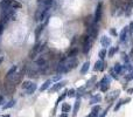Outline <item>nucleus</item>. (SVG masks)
Listing matches in <instances>:
<instances>
[{
	"instance_id": "nucleus-32",
	"label": "nucleus",
	"mask_w": 133,
	"mask_h": 117,
	"mask_svg": "<svg viewBox=\"0 0 133 117\" xmlns=\"http://www.w3.org/2000/svg\"><path fill=\"white\" fill-rule=\"evenodd\" d=\"M123 104H124V100H120V101H119V102L116 104V107H114V111H118L119 108H120Z\"/></svg>"
},
{
	"instance_id": "nucleus-49",
	"label": "nucleus",
	"mask_w": 133,
	"mask_h": 117,
	"mask_svg": "<svg viewBox=\"0 0 133 117\" xmlns=\"http://www.w3.org/2000/svg\"><path fill=\"white\" fill-rule=\"evenodd\" d=\"M4 117H11V116H9V115H6V116H4Z\"/></svg>"
},
{
	"instance_id": "nucleus-50",
	"label": "nucleus",
	"mask_w": 133,
	"mask_h": 117,
	"mask_svg": "<svg viewBox=\"0 0 133 117\" xmlns=\"http://www.w3.org/2000/svg\"><path fill=\"white\" fill-rule=\"evenodd\" d=\"M86 117H91V115H89V116H86Z\"/></svg>"
},
{
	"instance_id": "nucleus-26",
	"label": "nucleus",
	"mask_w": 133,
	"mask_h": 117,
	"mask_svg": "<svg viewBox=\"0 0 133 117\" xmlns=\"http://www.w3.org/2000/svg\"><path fill=\"white\" fill-rule=\"evenodd\" d=\"M14 104H15V101H14V100H11L8 103H7V104H4V105H2V109H4V110L9 109V108H12Z\"/></svg>"
},
{
	"instance_id": "nucleus-23",
	"label": "nucleus",
	"mask_w": 133,
	"mask_h": 117,
	"mask_svg": "<svg viewBox=\"0 0 133 117\" xmlns=\"http://www.w3.org/2000/svg\"><path fill=\"white\" fill-rule=\"evenodd\" d=\"M70 109H71L70 104H68V103H62V107H61V110H62V112H69Z\"/></svg>"
},
{
	"instance_id": "nucleus-14",
	"label": "nucleus",
	"mask_w": 133,
	"mask_h": 117,
	"mask_svg": "<svg viewBox=\"0 0 133 117\" xmlns=\"http://www.w3.org/2000/svg\"><path fill=\"white\" fill-rule=\"evenodd\" d=\"M84 23H85V26L90 27L91 25H93V23H95V18H92L91 15L85 16V19H84Z\"/></svg>"
},
{
	"instance_id": "nucleus-5",
	"label": "nucleus",
	"mask_w": 133,
	"mask_h": 117,
	"mask_svg": "<svg viewBox=\"0 0 133 117\" xmlns=\"http://www.w3.org/2000/svg\"><path fill=\"white\" fill-rule=\"evenodd\" d=\"M65 62H67L68 66H69L70 69H75V68L78 66V60H77L76 57H68Z\"/></svg>"
},
{
	"instance_id": "nucleus-38",
	"label": "nucleus",
	"mask_w": 133,
	"mask_h": 117,
	"mask_svg": "<svg viewBox=\"0 0 133 117\" xmlns=\"http://www.w3.org/2000/svg\"><path fill=\"white\" fill-rule=\"evenodd\" d=\"M95 81H96V76H93L92 79H91V80H89V81L86 82V87H89V86H90V84H92Z\"/></svg>"
},
{
	"instance_id": "nucleus-1",
	"label": "nucleus",
	"mask_w": 133,
	"mask_h": 117,
	"mask_svg": "<svg viewBox=\"0 0 133 117\" xmlns=\"http://www.w3.org/2000/svg\"><path fill=\"white\" fill-rule=\"evenodd\" d=\"M82 42H83V44H82V53L83 54H88L89 50H90L91 48V42H90V35H84V36H82Z\"/></svg>"
},
{
	"instance_id": "nucleus-8",
	"label": "nucleus",
	"mask_w": 133,
	"mask_h": 117,
	"mask_svg": "<svg viewBox=\"0 0 133 117\" xmlns=\"http://www.w3.org/2000/svg\"><path fill=\"white\" fill-rule=\"evenodd\" d=\"M16 70H18V67H16V66H13V67H12L11 69L7 72V74H6V81H9V80H11L12 77L15 75Z\"/></svg>"
},
{
	"instance_id": "nucleus-13",
	"label": "nucleus",
	"mask_w": 133,
	"mask_h": 117,
	"mask_svg": "<svg viewBox=\"0 0 133 117\" xmlns=\"http://www.w3.org/2000/svg\"><path fill=\"white\" fill-rule=\"evenodd\" d=\"M35 63H36V66L39 68H41V67H43V66L47 64V61H46V58H44L43 56H41V57H39V58L35 60Z\"/></svg>"
},
{
	"instance_id": "nucleus-34",
	"label": "nucleus",
	"mask_w": 133,
	"mask_h": 117,
	"mask_svg": "<svg viewBox=\"0 0 133 117\" xmlns=\"http://www.w3.org/2000/svg\"><path fill=\"white\" fill-rule=\"evenodd\" d=\"M126 81H131V80H133V72H130L127 75L125 76Z\"/></svg>"
},
{
	"instance_id": "nucleus-37",
	"label": "nucleus",
	"mask_w": 133,
	"mask_h": 117,
	"mask_svg": "<svg viewBox=\"0 0 133 117\" xmlns=\"http://www.w3.org/2000/svg\"><path fill=\"white\" fill-rule=\"evenodd\" d=\"M133 33V22H130V25H128V34H132Z\"/></svg>"
},
{
	"instance_id": "nucleus-22",
	"label": "nucleus",
	"mask_w": 133,
	"mask_h": 117,
	"mask_svg": "<svg viewBox=\"0 0 133 117\" xmlns=\"http://www.w3.org/2000/svg\"><path fill=\"white\" fill-rule=\"evenodd\" d=\"M50 83H51L50 80H47V81L41 86V88H40V91H41V93H43L44 90H47V89L49 88V86H50Z\"/></svg>"
},
{
	"instance_id": "nucleus-28",
	"label": "nucleus",
	"mask_w": 133,
	"mask_h": 117,
	"mask_svg": "<svg viewBox=\"0 0 133 117\" xmlns=\"http://www.w3.org/2000/svg\"><path fill=\"white\" fill-rule=\"evenodd\" d=\"M67 94H68V90H67V91H64V93H63V94H62V95H60V97H58V98H57V102H56V105H57V104H58V103H60V102H61V101H63V100H64V98H65V97H67V96H68V95H67Z\"/></svg>"
},
{
	"instance_id": "nucleus-6",
	"label": "nucleus",
	"mask_w": 133,
	"mask_h": 117,
	"mask_svg": "<svg viewBox=\"0 0 133 117\" xmlns=\"http://www.w3.org/2000/svg\"><path fill=\"white\" fill-rule=\"evenodd\" d=\"M99 42H100V44H102L103 47H105V48L111 46V39H110L109 36H106V35H104V36L100 37Z\"/></svg>"
},
{
	"instance_id": "nucleus-17",
	"label": "nucleus",
	"mask_w": 133,
	"mask_h": 117,
	"mask_svg": "<svg viewBox=\"0 0 133 117\" xmlns=\"http://www.w3.org/2000/svg\"><path fill=\"white\" fill-rule=\"evenodd\" d=\"M100 100H102V97H100V95H93L92 97L90 98V104L91 105H93L95 104V103H99L100 102Z\"/></svg>"
},
{
	"instance_id": "nucleus-18",
	"label": "nucleus",
	"mask_w": 133,
	"mask_h": 117,
	"mask_svg": "<svg viewBox=\"0 0 133 117\" xmlns=\"http://www.w3.org/2000/svg\"><path fill=\"white\" fill-rule=\"evenodd\" d=\"M79 49L78 48H72L69 50V53L67 54V57H76V55L78 54Z\"/></svg>"
},
{
	"instance_id": "nucleus-19",
	"label": "nucleus",
	"mask_w": 133,
	"mask_h": 117,
	"mask_svg": "<svg viewBox=\"0 0 133 117\" xmlns=\"http://www.w3.org/2000/svg\"><path fill=\"white\" fill-rule=\"evenodd\" d=\"M103 64H104V62H103L102 60H98L97 62L95 63V67H93V70H95V72H98V70H102V68H103Z\"/></svg>"
},
{
	"instance_id": "nucleus-16",
	"label": "nucleus",
	"mask_w": 133,
	"mask_h": 117,
	"mask_svg": "<svg viewBox=\"0 0 133 117\" xmlns=\"http://www.w3.org/2000/svg\"><path fill=\"white\" fill-rule=\"evenodd\" d=\"M89 68H90V62H89V61H86V62L83 63V66H82V68H81V74L82 75L86 74V73H88V70H89Z\"/></svg>"
},
{
	"instance_id": "nucleus-41",
	"label": "nucleus",
	"mask_w": 133,
	"mask_h": 117,
	"mask_svg": "<svg viewBox=\"0 0 133 117\" xmlns=\"http://www.w3.org/2000/svg\"><path fill=\"white\" fill-rule=\"evenodd\" d=\"M4 27H5V23L2 22V21H0V35L2 34V32H4Z\"/></svg>"
},
{
	"instance_id": "nucleus-29",
	"label": "nucleus",
	"mask_w": 133,
	"mask_h": 117,
	"mask_svg": "<svg viewBox=\"0 0 133 117\" xmlns=\"http://www.w3.org/2000/svg\"><path fill=\"white\" fill-rule=\"evenodd\" d=\"M68 97H76V90H75V89H69V90H68Z\"/></svg>"
},
{
	"instance_id": "nucleus-42",
	"label": "nucleus",
	"mask_w": 133,
	"mask_h": 117,
	"mask_svg": "<svg viewBox=\"0 0 133 117\" xmlns=\"http://www.w3.org/2000/svg\"><path fill=\"white\" fill-rule=\"evenodd\" d=\"M61 77H62V75L61 74H58V75H56L55 77H53V81H58V80L61 79Z\"/></svg>"
},
{
	"instance_id": "nucleus-4",
	"label": "nucleus",
	"mask_w": 133,
	"mask_h": 117,
	"mask_svg": "<svg viewBox=\"0 0 133 117\" xmlns=\"http://www.w3.org/2000/svg\"><path fill=\"white\" fill-rule=\"evenodd\" d=\"M67 83H68V81H65V80H63V81H61V82H57L56 84L53 86V88L49 89V93H54V91L60 90V89H62L63 87L67 86Z\"/></svg>"
},
{
	"instance_id": "nucleus-47",
	"label": "nucleus",
	"mask_w": 133,
	"mask_h": 117,
	"mask_svg": "<svg viewBox=\"0 0 133 117\" xmlns=\"http://www.w3.org/2000/svg\"><path fill=\"white\" fill-rule=\"evenodd\" d=\"M60 117H68V114H67V112H63V114L61 115Z\"/></svg>"
},
{
	"instance_id": "nucleus-3",
	"label": "nucleus",
	"mask_w": 133,
	"mask_h": 117,
	"mask_svg": "<svg viewBox=\"0 0 133 117\" xmlns=\"http://www.w3.org/2000/svg\"><path fill=\"white\" fill-rule=\"evenodd\" d=\"M102 14H103V2H99L96 7V13H95V22H98L102 19Z\"/></svg>"
},
{
	"instance_id": "nucleus-2",
	"label": "nucleus",
	"mask_w": 133,
	"mask_h": 117,
	"mask_svg": "<svg viewBox=\"0 0 133 117\" xmlns=\"http://www.w3.org/2000/svg\"><path fill=\"white\" fill-rule=\"evenodd\" d=\"M98 22H95L93 25H91L90 27L88 28V33L90 35V37L92 40H96L97 39V35H98Z\"/></svg>"
},
{
	"instance_id": "nucleus-21",
	"label": "nucleus",
	"mask_w": 133,
	"mask_h": 117,
	"mask_svg": "<svg viewBox=\"0 0 133 117\" xmlns=\"http://www.w3.org/2000/svg\"><path fill=\"white\" fill-rule=\"evenodd\" d=\"M119 50V47L117 46V47H110V49H109V57H113V55L117 53V51Z\"/></svg>"
},
{
	"instance_id": "nucleus-25",
	"label": "nucleus",
	"mask_w": 133,
	"mask_h": 117,
	"mask_svg": "<svg viewBox=\"0 0 133 117\" xmlns=\"http://www.w3.org/2000/svg\"><path fill=\"white\" fill-rule=\"evenodd\" d=\"M36 88H37V87H36V84H35V83H33L32 86H30L29 88L27 89V95H32V94L34 93L35 90H36Z\"/></svg>"
},
{
	"instance_id": "nucleus-46",
	"label": "nucleus",
	"mask_w": 133,
	"mask_h": 117,
	"mask_svg": "<svg viewBox=\"0 0 133 117\" xmlns=\"http://www.w3.org/2000/svg\"><path fill=\"white\" fill-rule=\"evenodd\" d=\"M127 94H133V88L127 89Z\"/></svg>"
},
{
	"instance_id": "nucleus-44",
	"label": "nucleus",
	"mask_w": 133,
	"mask_h": 117,
	"mask_svg": "<svg viewBox=\"0 0 133 117\" xmlns=\"http://www.w3.org/2000/svg\"><path fill=\"white\" fill-rule=\"evenodd\" d=\"M0 104H4V96L0 95Z\"/></svg>"
},
{
	"instance_id": "nucleus-43",
	"label": "nucleus",
	"mask_w": 133,
	"mask_h": 117,
	"mask_svg": "<svg viewBox=\"0 0 133 117\" xmlns=\"http://www.w3.org/2000/svg\"><path fill=\"white\" fill-rule=\"evenodd\" d=\"M107 111H109V108H107L106 110H104V111L100 114V116H98V117H105V116H106V112H107Z\"/></svg>"
},
{
	"instance_id": "nucleus-11",
	"label": "nucleus",
	"mask_w": 133,
	"mask_h": 117,
	"mask_svg": "<svg viewBox=\"0 0 133 117\" xmlns=\"http://www.w3.org/2000/svg\"><path fill=\"white\" fill-rule=\"evenodd\" d=\"M127 32H128V27H124L123 30L120 32V35H119V40L121 42L126 41V37H127Z\"/></svg>"
},
{
	"instance_id": "nucleus-15",
	"label": "nucleus",
	"mask_w": 133,
	"mask_h": 117,
	"mask_svg": "<svg viewBox=\"0 0 133 117\" xmlns=\"http://www.w3.org/2000/svg\"><path fill=\"white\" fill-rule=\"evenodd\" d=\"M99 112H100V107L99 105H93L92 109H91V117H97Z\"/></svg>"
},
{
	"instance_id": "nucleus-7",
	"label": "nucleus",
	"mask_w": 133,
	"mask_h": 117,
	"mask_svg": "<svg viewBox=\"0 0 133 117\" xmlns=\"http://www.w3.org/2000/svg\"><path fill=\"white\" fill-rule=\"evenodd\" d=\"M12 5V0H4V1L0 2V11L5 12L9 8V6Z\"/></svg>"
},
{
	"instance_id": "nucleus-51",
	"label": "nucleus",
	"mask_w": 133,
	"mask_h": 117,
	"mask_svg": "<svg viewBox=\"0 0 133 117\" xmlns=\"http://www.w3.org/2000/svg\"><path fill=\"white\" fill-rule=\"evenodd\" d=\"M114 1H116V0H112V2H114Z\"/></svg>"
},
{
	"instance_id": "nucleus-33",
	"label": "nucleus",
	"mask_w": 133,
	"mask_h": 117,
	"mask_svg": "<svg viewBox=\"0 0 133 117\" xmlns=\"http://www.w3.org/2000/svg\"><path fill=\"white\" fill-rule=\"evenodd\" d=\"M121 57H123V60H124V62H125V63L130 62V57H128V55H126V53L121 54Z\"/></svg>"
},
{
	"instance_id": "nucleus-48",
	"label": "nucleus",
	"mask_w": 133,
	"mask_h": 117,
	"mask_svg": "<svg viewBox=\"0 0 133 117\" xmlns=\"http://www.w3.org/2000/svg\"><path fill=\"white\" fill-rule=\"evenodd\" d=\"M2 61H4V57H2V56H0V64L2 63Z\"/></svg>"
},
{
	"instance_id": "nucleus-40",
	"label": "nucleus",
	"mask_w": 133,
	"mask_h": 117,
	"mask_svg": "<svg viewBox=\"0 0 133 117\" xmlns=\"http://www.w3.org/2000/svg\"><path fill=\"white\" fill-rule=\"evenodd\" d=\"M110 73H111V76H112V77H113V79H116V80H117V79H118V76H117V73H116V72H114V70H113V69H111V70H110Z\"/></svg>"
},
{
	"instance_id": "nucleus-39",
	"label": "nucleus",
	"mask_w": 133,
	"mask_h": 117,
	"mask_svg": "<svg viewBox=\"0 0 133 117\" xmlns=\"http://www.w3.org/2000/svg\"><path fill=\"white\" fill-rule=\"evenodd\" d=\"M110 34H111L112 36H118V34H117V32H116L114 28H111V29H110Z\"/></svg>"
},
{
	"instance_id": "nucleus-45",
	"label": "nucleus",
	"mask_w": 133,
	"mask_h": 117,
	"mask_svg": "<svg viewBox=\"0 0 133 117\" xmlns=\"http://www.w3.org/2000/svg\"><path fill=\"white\" fill-rule=\"evenodd\" d=\"M131 101V98H125V100H124V104H126V103H128Z\"/></svg>"
},
{
	"instance_id": "nucleus-10",
	"label": "nucleus",
	"mask_w": 133,
	"mask_h": 117,
	"mask_svg": "<svg viewBox=\"0 0 133 117\" xmlns=\"http://www.w3.org/2000/svg\"><path fill=\"white\" fill-rule=\"evenodd\" d=\"M119 94H120V90H114V91H112L111 94H107L106 97H105V100L106 101H112V100H114L116 97H118Z\"/></svg>"
},
{
	"instance_id": "nucleus-30",
	"label": "nucleus",
	"mask_w": 133,
	"mask_h": 117,
	"mask_svg": "<svg viewBox=\"0 0 133 117\" xmlns=\"http://www.w3.org/2000/svg\"><path fill=\"white\" fill-rule=\"evenodd\" d=\"M32 84L33 83L30 81H25V82H22V86H21V87H22V89H26V90H27V89L29 88Z\"/></svg>"
},
{
	"instance_id": "nucleus-20",
	"label": "nucleus",
	"mask_w": 133,
	"mask_h": 117,
	"mask_svg": "<svg viewBox=\"0 0 133 117\" xmlns=\"http://www.w3.org/2000/svg\"><path fill=\"white\" fill-rule=\"evenodd\" d=\"M113 70L117 73V74H120V73H123V70H124V67L120 64V63H114V67H113Z\"/></svg>"
},
{
	"instance_id": "nucleus-12",
	"label": "nucleus",
	"mask_w": 133,
	"mask_h": 117,
	"mask_svg": "<svg viewBox=\"0 0 133 117\" xmlns=\"http://www.w3.org/2000/svg\"><path fill=\"white\" fill-rule=\"evenodd\" d=\"M79 105H81V98L77 97L76 102H75V105H74V112H72V117H76L77 116V112H78Z\"/></svg>"
},
{
	"instance_id": "nucleus-27",
	"label": "nucleus",
	"mask_w": 133,
	"mask_h": 117,
	"mask_svg": "<svg viewBox=\"0 0 133 117\" xmlns=\"http://www.w3.org/2000/svg\"><path fill=\"white\" fill-rule=\"evenodd\" d=\"M98 56H99V60H104L105 58V56H106V49H100L99 50V53H98Z\"/></svg>"
},
{
	"instance_id": "nucleus-35",
	"label": "nucleus",
	"mask_w": 133,
	"mask_h": 117,
	"mask_svg": "<svg viewBox=\"0 0 133 117\" xmlns=\"http://www.w3.org/2000/svg\"><path fill=\"white\" fill-rule=\"evenodd\" d=\"M53 2H54V0H43L44 6H48V7H50L53 5Z\"/></svg>"
},
{
	"instance_id": "nucleus-9",
	"label": "nucleus",
	"mask_w": 133,
	"mask_h": 117,
	"mask_svg": "<svg viewBox=\"0 0 133 117\" xmlns=\"http://www.w3.org/2000/svg\"><path fill=\"white\" fill-rule=\"evenodd\" d=\"M44 26H46L44 23H41V25H39L36 27V29H35V39H36V41H39L40 35H41V33H42V30H43Z\"/></svg>"
},
{
	"instance_id": "nucleus-24",
	"label": "nucleus",
	"mask_w": 133,
	"mask_h": 117,
	"mask_svg": "<svg viewBox=\"0 0 133 117\" xmlns=\"http://www.w3.org/2000/svg\"><path fill=\"white\" fill-rule=\"evenodd\" d=\"M110 81H111V77L110 76H104L102 79V81L99 82V87L102 86V84H110Z\"/></svg>"
},
{
	"instance_id": "nucleus-31",
	"label": "nucleus",
	"mask_w": 133,
	"mask_h": 117,
	"mask_svg": "<svg viewBox=\"0 0 133 117\" xmlns=\"http://www.w3.org/2000/svg\"><path fill=\"white\" fill-rule=\"evenodd\" d=\"M11 6H12V8H14V9L15 8H21V4L20 2H18V1H12Z\"/></svg>"
},
{
	"instance_id": "nucleus-36",
	"label": "nucleus",
	"mask_w": 133,
	"mask_h": 117,
	"mask_svg": "<svg viewBox=\"0 0 133 117\" xmlns=\"http://www.w3.org/2000/svg\"><path fill=\"white\" fill-rule=\"evenodd\" d=\"M107 89H109V84H102V86H100V90H102L103 93L107 91Z\"/></svg>"
}]
</instances>
